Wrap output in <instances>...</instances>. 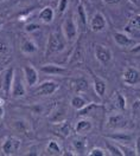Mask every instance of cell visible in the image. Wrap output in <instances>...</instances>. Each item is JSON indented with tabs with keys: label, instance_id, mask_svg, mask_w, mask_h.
I'll return each mask as SVG.
<instances>
[{
	"label": "cell",
	"instance_id": "obj_1",
	"mask_svg": "<svg viewBox=\"0 0 140 156\" xmlns=\"http://www.w3.org/2000/svg\"><path fill=\"white\" fill-rule=\"evenodd\" d=\"M65 38L60 32H53L51 33L46 41V48H45V57H49L51 55L58 53L65 48Z\"/></svg>",
	"mask_w": 140,
	"mask_h": 156
},
{
	"label": "cell",
	"instance_id": "obj_2",
	"mask_svg": "<svg viewBox=\"0 0 140 156\" xmlns=\"http://www.w3.org/2000/svg\"><path fill=\"white\" fill-rule=\"evenodd\" d=\"M62 32L67 41H74L76 39L77 33H79V27H77V24L74 19V17L69 16L64 19L63 25H62Z\"/></svg>",
	"mask_w": 140,
	"mask_h": 156
},
{
	"label": "cell",
	"instance_id": "obj_3",
	"mask_svg": "<svg viewBox=\"0 0 140 156\" xmlns=\"http://www.w3.org/2000/svg\"><path fill=\"white\" fill-rule=\"evenodd\" d=\"M20 147H21V141L19 138L14 136H7L1 146V150L4 155H16L19 151Z\"/></svg>",
	"mask_w": 140,
	"mask_h": 156
},
{
	"label": "cell",
	"instance_id": "obj_4",
	"mask_svg": "<svg viewBox=\"0 0 140 156\" xmlns=\"http://www.w3.org/2000/svg\"><path fill=\"white\" fill-rule=\"evenodd\" d=\"M107 127L113 130H123L128 127V119L123 114H113L107 118Z\"/></svg>",
	"mask_w": 140,
	"mask_h": 156
},
{
	"label": "cell",
	"instance_id": "obj_5",
	"mask_svg": "<svg viewBox=\"0 0 140 156\" xmlns=\"http://www.w3.org/2000/svg\"><path fill=\"white\" fill-rule=\"evenodd\" d=\"M123 31H125L126 34L130 36L131 38H140V14L132 17L130 21L127 23V25L125 26Z\"/></svg>",
	"mask_w": 140,
	"mask_h": 156
},
{
	"label": "cell",
	"instance_id": "obj_6",
	"mask_svg": "<svg viewBox=\"0 0 140 156\" xmlns=\"http://www.w3.org/2000/svg\"><path fill=\"white\" fill-rule=\"evenodd\" d=\"M58 90V84L52 80H45L35 89V95L37 96H50Z\"/></svg>",
	"mask_w": 140,
	"mask_h": 156
},
{
	"label": "cell",
	"instance_id": "obj_7",
	"mask_svg": "<svg viewBox=\"0 0 140 156\" xmlns=\"http://www.w3.org/2000/svg\"><path fill=\"white\" fill-rule=\"evenodd\" d=\"M95 57L101 64L107 65L112 62L113 55H112V51L109 48H107L102 44H96L95 45Z\"/></svg>",
	"mask_w": 140,
	"mask_h": 156
},
{
	"label": "cell",
	"instance_id": "obj_8",
	"mask_svg": "<svg viewBox=\"0 0 140 156\" xmlns=\"http://www.w3.org/2000/svg\"><path fill=\"white\" fill-rule=\"evenodd\" d=\"M26 95V88L25 84L23 82V79L16 72L14 78H13V83H12V88H11V96L13 98H21Z\"/></svg>",
	"mask_w": 140,
	"mask_h": 156
},
{
	"label": "cell",
	"instance_id": "obj_9",
	"mask_svg": "<svg viewBox=\"0 0 140 156\" xmlns=\"http://www.w3.org/2000/svg\"><path fill=\"white\" fill-rule=\"evenodd\" d=\"M122 80L127 85H137L140 83V71L135 68H127L122 73Z\"/></svg>",
	"mask_w": 140,
	"mask_h": 156
},
{
	"label": "cell",
	"instance_id": "obj_10",
	"mask_svg": "<svg viewBox=\"0 0 140 156\" xmlns=\"http://www.w3.org/2000/svg\"><path fill=\"white\" fill-rule=\"evenodd\" d=\"M107 138L108 140H112L113 142L118 143V144H130L131 142H133V135L128 133V131H121V130H118L113 134H108L107 135Z\"/></svg>",
	"mask_w": 140,
	"mask_h": 156
},
{
	"label": "cell",
	"instance_id": "obj_11",
	"mask_svg": "<svg viewBox=\"0 0 140 156\" xmlns=\"http://www.w3.org/2000/svg\"><path fill=\"white\" fill-rule=\"evenodd\" d=\"M113 39L115 41L116 45H119L122 49H127V48H133L137 45L135 39L131 38L128 34L122 33V32H115L113 34Z\"/></svg>",
	"mask_w": 140,
	"mask_h": 156
},
{
	"label": "cell",
	"instance_id": "obj_12",
	"mask_svg": "<svg viewBox=\"0 0 140 156\" xmlns=\"http://www.w3.org/2000/svg\"><path fill=\"white\" fill-rule=\"evenodd\" d=\"M106 26H107V20L105 16L101 12L94 13V16L90 19V30L93 32H101L106 29Z\"/></svg>",
	"mask_w": 140,
	"mask_h": 156
},
{
	"label": "cell",
	"instance_id": "obj_13",
	"mask_svg": "<svg viewBox=\"0 0 140 156\" xmlns=\"http://www.w3.org/2000/svg\"><path fill=\"white\" fill-rule=\"evenodd\" d=\"M23 72H24V77H25V80H26V84L31 88L36 87L37 83H38V79H39L38 71L32 65H25L23 68Z\"/></svg>",
	"mask_w": 140,
	"mask_h": 156
},
{
	"label": "cell",
	"instance_id": "obj_14",
	"mask_svg": "<svg viewBox=\"0 0 140 156\" xmlns=\"http://www.w3.org/2000/svg\"><path fill=\"white\" fill-rule=\"evenodd\" d=\"M14 73H16V71L13 68H9L4 71V75H2V91L6 96L11 95V88H12Z\"/></svg>",
	"mask_w": 140,
	"mask_h": 156
},
{
	"label": "cell",
	"instance_id": "obj_15",
	"mask_svg": "<svg viewBox=\"0 0 140 156\" xmlns=\"http://www.w3.org/2000/svg\"><path fill=\"white\" fill-rule=\"evenodd\" d=\"M65 116H67L65 108L63 107V105H57L56 108H53V110L50 112L49 119H50L51 123L57 124V123H61V122H64L65 121Z\"/></svg>",
	"mask_w": 140,
	"mask_h": 156
},
{
	"label": "cell",
	"instance_id": "obj_16",
	"mask_svg": "<svg viewBox=\"0 0 140 156\" xmlns=\"http://www.w3.org/2000/svg\"><path fill=\"white\" fill-rule=\"evenodd\" d=\"M70 88L72 89L77 94H82V92H86L88 88H89V84H88V80L86 78L80 77V78H74V79H70Z\"/></svg>",
	"mask_w": 140,
	"mask_h": 156
},
{
	"label": "cell",
	"instance_id": "obj_17",
	"mask_svg": "<svg viewBox=\"0 0 140 156\" xmlns=\"http://www.w3.org/2000/svg\"><path fill=\"white\" fill-rule=\"evenodd\" d=\"M42 71L46 75H51V76H61L68 72V70L65 66H61L57 64H45L42 66Z\"/></svg>",
	"mask_w": 140,
	"mask_h": 156
},
{
	"label": "cell",
	"instance_id": "obj_18",
	"mask_svg": "<svg viewBox=\"0 0 140 156\" xmlns=\"http://www.w3.org/2000/svg\"><path fill=\"white\" fill-rule=\"evenodd\" d=\"M77 27L79 30H81L82 32H84L87 30V26H88V18H87V12H86V9L84 6L80 4L77 6Z\"/></svg>",
	"mask_w": 140,
	"mask_h": 156
},
{
	"label": "cell",
	"instance_id": "obj_19",
	"mask_svg": "<svg viewBox=\"0 0 140 156\" xmlns=\"http://www.w3.org/2000/svg\"><path fill=\"white\" fill-rule=\"evenodd\" d=\"M93 129V122L89 118H82L75 126V133L77 135H86Z\"/></svg>",
	"mask_w": 140,
	"mask_h": 156
},
{
	"label": "cell",
	"instance_id": "obj_20",
	"mask_svg": "<svg viewBox=\"0 0 140 156\" xmlns=\"http://www.w3.org/2000/svg\"><path fill=\"white\" fill-rule=\"evenodd\" d=\"M71 146H72V149L76 151V155H84L87 151V141L86 138L81 137V135H79V137L72 138Z\"/></svg>",
	"mask_w": 140,
	"mask_h": 156
},
{
	"label": "cell",
	"instance_id": "obj_21",
	"mask_svg": "<svg viewBox=\"0 0 140 156\" xmlns=\"http://www.w3.org/2000/svg\"><path fill=\"white\" fill-rule=\"evenodd\" d=\"M93 80H94V90L99 97H103L107 90V83L101 77L93 73Z\"/></svg>",
	"mask_w": 140,
	"mask_h": 156
},
{
	"label": "cell",
	"instance_id": "obj_22",
	"mask_svg": "<svg viewBox=\"0 0 140 156\" xmlns=\"http://www.w3.org/2000/svg\"><path fill=\"white\" fill-rule=\"evenodd\" d=\"M12 127L13 129L17 131V133H20V134H24V135H28L31 131V127L29 124L28 121L25 119H16L14 122H12Z\"/></svg>",
	"mask_w": 140,
	"mask_h": 156
},
{
	"label": "cell",
	"instance_id": "obj_23",
	"mask_svg": "<svg viewBox=\"0 0 140 156\" xmlns=\"http://www.w3.org/2000/svg\"><path fill=\"white\" fill-rule=\"evenodd\" d=\"M21 52L24 53V55H33V53H36L37 52V45H36V43L32 40V39H24L23 40V43H21Z\"/></svg>",
	"mask_w": 140,
	"mask_h": 156
},
{
	"label": "cell",
	"instance_id": "obj_24",
	"mask_svg": "<svg viewBox=\"0 0 140 156\" xmlns=\"http://www.w3.org/2000/svg\"><path fill=\"white\" fill-rule=\"evenodd\" d=\"M55 18V11L50 6H45L44 9H42L39 13V19L44 24H50Z\"/></svg>",
	"mask_w": 140,
	"mask_h": 156
},
{
	"label": "cell",
	"instance_id": "obj_25",
	"mask_svg": "<svg viewBox=\"0 0 140 156\" xmlns=\"http://www.w3.org/2000/svg\"><path fill=\"white\" fill-rule=\"evenodd\" d=\"M112 102H113V107L116 110H120L123 111L126 109V99L125 97L121 95L120 92H115L114 96L112 98Z\"/></svg>",
	"mask_w": 140,
	"mask_h": 156
},
{
	"label": "cell",
	"instance_id": "obj_26",
	"mask_svg": "<svg viewBox=\"0 0 140 156\" xmlns=\"http://www.w3.org/2000/svg\"><path fill=\"white\" fill-rule=\"evenodd\" d=\"M105 144H106V148H107V150H108V154H109V155L123 156L122 155V151H121L120 147H119L118 143L113 142L112 140H107V141L105 142Z\"/></svg>",
	"mask_w": 140,
	"mask_h": 156
},
{
	"label": "cell",
	"instance_id": "obj_27",
	"mask_svg": "<svg viewBox=\"0 0 140 156\" xmlns=\"http://www.w3.org/2000/svg\"><path fill=\"white\" fill-rule=\"evenodd\" d=\"M70 129H71V128L69 127V124L64 121V122H61V123H57V124H56L55 133H56V134H58L60 136L67 137V136H69Z\"/></svg>",
	"mask_w": 140,
	"mask_h": 156
},
{
	"label": "cell",
	"instance_id": "obj_28",
	"mask_svg": "<svg viewBox=\"0 0 140 156\" xmlns=\"http://www.w3.org/2000/svg\"><path fill=\"white\" fill-rule=\"evenodd\" d=\"M45 151L49 154V155H62V149L58 146L57 142L55 141H50L48 142V144L45 147Z\"/></svg>",
	"mask_w": 140,
	"mask_h": 156
},
{
	"label": "cell",
	"instance_id": "obj_29",
	"mask_svg": "<svg viewBox=\"0 0 140 156\" xmlns=\"http://www.w3.org/2000/svg\"><path fill=\"white\" fill-rule=\"evenodd\" d=\"M88 104V102L86 101V98L82 97L81 95H77V96H74L72 99H71V107L74 109H76L77 111L81 110L83 107H86Z\"/></svg>",
	"mask_w": 140,
	"mask_h": 156
},
{
	"label": "cell",
	"instance_id": "obj_30",
	"mask_svg": "<svg viewBox=\"0 0 140 156\" xmlns=\"http://www.w3.org/2000/svg\"><path fill=\"white\" fill-rule=\"evenodd\" d=\"M132 118L134 122L140 123V101H135L132 104Z\"/></svg>",
	"mask_w": 140,
	"mask_h": 156
},
{
	"label": "cell",
	"instance_id": "obj_31",
	"mask_svg": "<svg viewBox=\"0 0 140 156\" xmlns=\"http://www.w3.org/2000/svg\"><path fill=\"white\" fill-rule=\"evenodd\" d=\"M98 108H99V105L96 103H88L86 107H83L81 110H79V115L80 116H87L90 112H93L94 109H98Z\"/></svg>",
	"mask_w": 140,
	"mask_h": 156
},
{
	"label": "cell",
	"instance_id": "obj_32",
	"mask_svg": "<svg viewBox=\"0 0 140 156\" xmlns=\"http://www.w3.org/2000/svg\"><path fill=\"white\" fill-rule=\"evenodd\" d=\"M119 147H120L123 156H137L135 149H132L131 147H127V144H119Z\"/></svg>",
	"mask_w": 140,
	"mask_h": 156
},
{
	"label": "cell",
	"instance_id": "obj_33",
	"mask_svg": "<svg viewBox=\"0 0 140 156\" xmlns=\"http://www.w3.org/2000/svg\"><path fill=\"white\" fill-rule=\"evenodd\" d=\"M81 58H82V55H81V46H77L76 50L74 51V53H72V58H71V60H70L69 63H71V64H74V63H79Z\"/></svg>",
	"mask_w": 140,
	"mask_h": 156
},
{
	"label": "cell",
	"instance_id": "obj_34",
	"mask_svg": "<svg viewBox=\"0 0 140 156\" xmlns=\"http://www.w3.org/2000/svg\"><path fill=\"white\" fill-rule=\"evenodd\" d=\"M9 52H10V48H9V45H7L6 43H4V41H0V58H2V57H5V56H7V55H9Z\"/></svg>",
	"mask_w": 140,
	"mask_h": 156
},
{
	"label": "cell",
	"instance_id": "obj_35",
	"mask_svg": "<svg viewBox=\"0 0 140 156\" xmlns=\"http://www.w3.org/2000/svg\"><path fill=\"white\" fill-rule=\"evenodd\" d=\"M88 155H89V156H105V155H106V153H105V150H103L102 148L94 147V148L90 150L89 153H88Z\"/></svg>",
	"mask_w": 140,
	"mask_h": 156
},
{
	"label": "cell",
	"instance_id": "obj_36",
	"mask_svg": "<svg viewBox=\"0 0 140 156\" xmlns=\"http://www.w3.org/2000/svg\"><path fill=\"white\" fill-rule=\"evenodd\" d=\"M40 29V26L38 24H36V23H31V24H28L26 26H25V30H26V32H36V31H38Z\"/></svg>",
	"mask_w": 140,
	"mask_h": 156
},
{
	"label": "cell",
	"instance_id": "obj_37",
	"mask_svg": "<svg viewBox=\"0 0 140 156\" xmlns=\"http://www.w3.org/2000/svg\"><path fill=\"white\" fill-rule=\"evenodd\" d=\"M67 6H68V0H60V4H58V11H60L61 14L64 13V11L67 10Z\"/></svg>",
	"mask_w": 140,
	"mask_h": 156
},
{
	"label": "cell",
	"instance_id": "obj_38",
	"mask_svg": "<svg viewBox=\"0 0 140 156\" xmlns=\"http://www.w3.org/2000/svg\"><path fill=\"white\" fill-rule=\"evenodd\" d=\"M122 0H103L105 4H108V5H116V4H120Z\"/></svg>",
	"mask_w": 140,
	"mask_h": 156
},
{
	"label": "cell",
	"instance_id": "obj_39",
	"mask_svg": "<svg viewBox=\"0 0 140 156\" xmlns=\"http://www.w3.org/2000/svg\"><path fill=\"white\" fill-rule=\"evenodd\" d=\"M135 151H137V155L140 156V136L137 138V142H135Z\"/></svg>",
	"mask_w": 140,
	"mask_h": 156
},
{
	"label": "cell",
	"instance_id": "obj_40",
	"mask_svg": "<svg viewBox=\"0 0 140 156\" xmlns=\"http://www.w3.org/2000/svg\"><path fill=\"white\" fill-rule=\"evenodd\" d=\"M131 51H132L133 53H138V52H140V44H139V45H135V46H133V48L131 49Z\"/></svg>",
	"mask_w": 140,
	"mask_h": 156
},
{
	"label": "cell",
	"instance_id": "obj_41",
	"mask_svg": "<svg viewBox=\"0 0 140 156\" xmlns=\"http://www.w3.org/2000/svg\"><path fill=\"white\" fill-rule=\"evenodd\" d=\"M4 114H5V111H4V108H2V105L0 104V121L4 118Z\"/></svg>",
	"mask_w": 140,
	"mask_h": 156
},
{
	"label": "cell",
	"instance_id": "obj_42",
	"mask_svg": "<svg viewBox=\"0 0 140 156\" xmlns=\"http://www.w3.org/2000/svg\"><path fill=\"white\" fill-rule=\"evenodd\" d=\"M130 2H132L133 5H137V6H140V0H128Z\"/></svg>",
	"mask_w": 140,
	"mask_h": 156
},
{
	"label": "cell",
	"instance_id": "obj_43",
	"mask_svg": "<svg viewBox=\"0 0 140 156\" xmlns=\"http://www.w3.org/2000/svg\"><path fill=\"white\" fill-rule=\"evenodd\" d=\"M4 26V20L2 19H0V30H1V27Z\"/></svg>",
	"mask_w": 140,
	"mask_h": 156
},
{
	"label": "cell",
	"instance_id": "obj_44",
	"mask_svg": "<svg viewBox=\"0 0 140 156\" xmlns=\"http://www.w3.org/2000/svg\"><path fill=\"white\" fill-rule=\"evenodd\" d=\"M90 1H95V0H90Z\"/></svg>",
	"mask_w": 140,
	"mask_h": 156
},
{
	"label": "cell",
	"instance_id": "obj_45",
	"mask_svg": "<svg viewBox=\"0 0 140 156\" xmlns=\"http://www.w3.org/2000/svg\"><path fill=\"white\" fill-rule=\"evenodd\" d=\"M0 1H4V0H0Z\"/></svg>",
	"mask_w": 140,
	"mask_h": 156
},
{
	"label": "cell",
	"instance_id": "obj_46",
	"mask_svg": "<svg viewBox=\"0 0 140 156\" xmlns=\"http://www.w3.org/2000/svg\"><path fill=\"white\" fill-rule=\"evenodd\" d=\"M43 1H44V0H43Z\"/></svg>",
	"mask_w": 140,
	"mask_h": 156
}]
</instances>
